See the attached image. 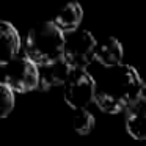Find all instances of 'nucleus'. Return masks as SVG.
Wrapping results in <instances>:
<instances>
[{"label": "nucleus", "mask_w": 146, "mask_h": 146, "mask_svg": "<svg viewBox=\"0 0 146 146\" xmlns=\"http://www.w3.org/2000/svg\"><path fill=\"white\" fill-rule=\"evenodd\" d=\"M141 83V77L130 64L123 63L115 68H105L96 80L94 104L108 115L127 110L140 99Z\"/></svg>", "instance_id": "f257e3e1"}, {"label": "nucleus", "mask_w": 146, "mask_h": 146, "mask_svg": "<svg viewBox=\"0 0 146 146\" xmlns=\"http://www.w3.org/2000/svg\"><path fill=\"white\" fill-rule=\"evenodd\" d=\"M24 54L38 66L63 58L64 33L52 21L41 22L33 27L25 38Z\"/></svg>", "instance_id": "f03ea898"}, {"label": "nucleus", "mask_w": 146, "mask_h": 146, "mask_svg": "<svg viewBox=\"0 0 146 146\" xmlns=\"http://www.w3.org/2000/svg\"><path fill=\"white\" fill-rule=\"evenodd\" d=\"M2 85H7L14 93H29L38 90L39 69L25 54L17 55L7 64H2Z\"/></svg>", "instance_id": "7ed1b4c3"}, {"label": "nucleus", "mask_w": 146, "mask_h": 146, "mask_svg": "<svg viewBox=\"0 0 146 146\" xmlns=\"http://www.w3.org/2000/svg\"><path fill=\"white\" fill-rule=\"evenodd\" d=\"M98 41L88 30H74L64 35L63 60L71 69H86L94 60V50Z\"/></svg>", "instance_id": "20e7f679"}, {"label": "nucleus", "mask_w": 146, "mask_h": 146, "mask_svg": "<svg viewBox=\"0 0 146 146\" xmlns=\"http://www.w3.org/2000/svg\"><path fill=\"white\" fill-rule=\"evenodd\" d=\"M96 80L86 69H71L63 85L64 101L74 110L86 108L90 102H94Z\"/></svg>", "instance_id": "39448f33"}, {"label": "nucleus", "mask_w": 146, "mask_h": 146, "mask_svg": "<svg viewBox=\"0 0 146 146\" xmlns=\"http://www.w3.org/2000/svg\"><path fill=\"white\" fill-rule=\"evenodd\" d=\"M38 69H39L38 90L39 91H49V90L54 88V86L64 85L71 68L68 66V63L61 58V60H57V61H52V63L38 66Z\"/></svg>", "instance_id": "423d86ee"}, {"label": "nucleus", "mask_w": 146, "mask_h": 146, "mask_svg": "<svg viewBox=\"0 0 146 146\" xmlns=\"http://www.w3.org/2000/svg\"><path fill=\"white\" fill-rule=\"evenodd\" d=\"M126 130L133 140H146V101L140 98L124 113Z\"/></svg>", "instance_id": "0eeeda50"}, {"label": "nucleus", "mask_w": 146, "mask_h": 146, "mask_svg": "<svg viewBox=\"0 0 146 146\" xmlns=\"http://www.w3.org/2000/svg\"><path fill=\"white\" fill-rule=\"evenodd\" d=\"M123 46L113 36H105L104 39L98 41L94 50V60L99 61L104 68H115L118 64H123Z\"/></svg>", "instance_id": "6e6552de"}, {"label": "nucleus", "mask_w": 146, "mask_h": 146, "mask_svg": "<svg viewBox=\"0 0 146 146\" xmlns=\"http://www.w3.org/2000/svg\"><path fill=\"white\" fill-rule=\"evenodd\" d=\"M21 36L14 25L7 21L0 22V66L7 64L19 55Z\"/></svg>", "instance_id": "1a4fd4ad"}, {"label": "nucleus", "mask_w": 146, "mask_h": 146, "mask_svg": "<svg viewBox=\"0 0 146 146\" xmlns=\"http://www.w3.org/2000/svg\"><path fill=\"white\" fill-rule=\"evenodd\" d=\"M82 19H83V10L80 7V3L71 2V3L64 5L61 10H58L55 13V16L52 17V22L55 24V27H58L66 35L69 32L79 30L77 27L80 25Z\"/></svg>", "instance_id": "9d476101"}, {"label": "nucleus", "mask_w": 146, "mask_h": 146, "mask_svg": "<svg viewBox=\"0 0 146 146\" xmlns=\"http://www.w3.org/2000/svg\"><path fill=\"white\" fill-rule=\"evenodd\" d=\"M94 126H96V119H94L91 111H88L86 108L74 110L72 127L77 133H80V135H88V133L93 132Z\"/></svg>", "instance_id": "9b49d317"}, {"label": "nucleus", "mask_w": 146, "mask_h": 146, "mask_svg": "<svg viewBox=\"0 0 146 146\" xmlns=\"http://www.w3.org/2000/svg\"><path fill=\"white\" fill-rule=\"evenodd\" d=\"M14 108V91L0 83V118H7Z\"/></svg>", "instance_id": "f8f14e48"}, {"label": "nucleus", "mask_w": 146, "mask_h": 146, "mask_svg": "<svg viewBox=\"0 0 146 146\" xmlns=\"http://www.w3.org/2000/svg\"><path fill=\"white\" fill-rule=\"evenodd\" d=\"M140 98L146 101V79L143 80V83H141V91H140Z\"/></svg>", "instance_id": "ddd939ff"}]
</instances>
